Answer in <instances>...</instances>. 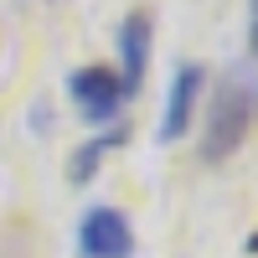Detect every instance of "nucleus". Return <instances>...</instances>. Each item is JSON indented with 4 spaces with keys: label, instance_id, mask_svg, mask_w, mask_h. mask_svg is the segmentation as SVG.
<instances>
[{
    "label": "nucleus",
    "instance_id": "obj_1",
    "mask_svg": "<svg viewBox=\"0 0 258 258\" xmlns=\"http://www.w3.org/2000/svg\"><path fill=\"white\" fill-rule=\"evenodd\" d=\"M248 119H253V83L248 78H222L217 98H212V114H207V135H202V160L207 165H222L232 150L243 145L248 135Z\"/></svg>",
    "mask_w": 258,
    "mask_h": 258
},
{
    "label": "nucleus",
    "instance_id": "obj_2",
    "mask_svg": "<svg viewBox=\"0 0 258 258\" xmlns=\"http://www.w3.org/2000/svg\"><path fill=\"white\" fill-rule=\"evenodd\" d=\"M78 253L83 258H135V227L119 207H88L78 222Z\"/></svg>",
    "mask_w": 258,
    "mask_h": 258
},
{
    "label": "nucleus",
    "instance_id": "obj_3",
    "mask_svg": "<svg viewBox=\"0 0 258 258\" xmlns=\"http://www.w3.org/2000/svg\"><path fill=\"white\" fill-rule=\"evenodd\" d=\"M68 98H73V109L83 114V124H109L119 114V103H124L119 78L109 68H98V62H88V68H78L68 78Z\"/></svg>",
    "mask_w": 258,
    "mask_h": 258
},
{
    "label": "nucleus",
    "instance_id": "obj_4",
    "mask_svg": "<svg viewBox=\"0 0 258 258\" xmlns=\"http://www.w3.org/2000/svg\"><path fill=\"white\" fill-rule=\"evenodd\" d=\"M202 83H207V68H202V62H176V73H170V93H165V114H160V135H155L160 145H176L186 129H191Z\"/></svg>",
    "mask_w": 258,
    "mask_h": 258
},
{
    "label": "nucleus",
    "instance_id": "obj_5",
    "mask_svg": "<svg viewBox=\"0 0 258 258\" xmlns=\"http://www.w3.org/2000/svg\"><path fill=\"white\" fill-rule=\"evenodd\" d=\"M150 41H155V16L150 11H129L119 21V62H124V73L119 78V93H140V83H145V68H150Z\"/></svg>",
    "mask_w": 258,
    "mask_h": 258
},
{
    "label": "nucleus",
    "instance_id": "obj_6",
    "mask_svg": "<svg viewBox=\"0 0 258 258\" xmlns=\"http://www.w3.org/2000/svg\"><path fill=\"white\" fill-rule=\"evenodd\" d=\"M124 140H129V129L124 124H114L109 135H88L78 150H73V160H68V176L78 181V186H88L93 176H98V165L114 155V150H124Z\"/></svg>",
    "mask_w": 258,
    "mask_h": 258
},
{
    "label": "nucleus",
    "instance_id": "obj_7",
    "mask_svg": "<svg viewBox=\"0 0 258 258\" xmlns=\"http://www.w3.org/2000/svg\"><path fill=\"white\" fill-rule=\"evenodd\" d=\"M248 52H258V0H248Z\"/></svg>",
    "mask_w": 258,
    "mask_h": 258
}]
</instances>
